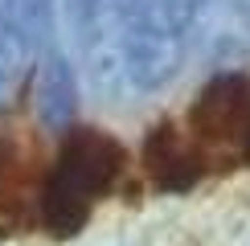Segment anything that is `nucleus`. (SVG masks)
I'll return each mask as SVG.
<instances>
[{"mask_svg": "<svg viewBox=\"0 0 250 246\" xmlns=\"http://www.w3.org/2000/svg\"><path fill=\"white\" fill-rule=\"evenodd\" d=\"M238 160H242V164H250V123H246V136H242V144H238Z\"/></svg>", "mask_w": 250, "mask_h": 246, "instance_id": "nucleus-5", "label": "nucleus"}, {"mask_svg": "<svg viewBox=\"0 0 250 246\" xmlns=\"http://www.w3.org/2000/svg\"><path fill=\"white\" fill-rule=\"evenodd\" d=\"M246 123H250V78L222 74L193 99L189 115H185V136L201 148L205 160H209V152L238 156Z\"/></svg>", "mask_w": 250, "mask_h": 246, "instance_id": "nucleus-2", "label": "nucleus"}, {"mask_svg": "<svg viewBox=\"0 0 250 246\" xmlns=\"http://www.w3.org/2000/svg\"><path fill=\"white\" fill-rule=\"evenodd\" d=\"M144 164H148L152 184L164 189V193H185L209 172V160L201 156V148H197L176 123H160V127L148 131Z\"/></svg>", "mask_w": 250, "mask_h": 246, "instance_id": "nucleus-4", "label": "nucleus"}, {"mask_svg": "<svg viewBox=\"0 0 250 246\" xmlns=\"http://www.w3.org/2000/svg\"><path fill=\"white\" fill-rule=\"evenodd\" d=\"M49 164L41 160L37 136L29 127H0V213L21 218V213L37 209L41 181H45Z\"/></svg>", "mask_w": 250, "mask_h": 246, "instance_id": "nucleus-3", "label": "nucleus"}, {"mask_svg": "<svg viewBox=\"0 0 250 246\" xmlns=\"http://www.w3.org/2000/svg\"><path fill=\"white\" fill-rule=\"evenodd\" d=\"M127 148L103 127H74L49 160L37 197V218L54 238H70L90 222L95 205L119 184Z\"/></svg>", "mask_w": 250, "mask_h": 246, "instance_id": "nucleus-1", "label": "nucleus"}]
</instances>
